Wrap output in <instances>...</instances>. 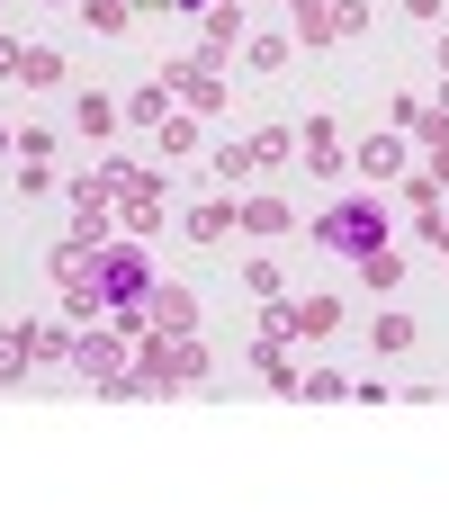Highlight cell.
Wrapping results in <instances>:
<instances>
[{
    "label": "cell",
    "mask_w": 449,
    "mask_h": 512,
    "mask_svg": "<svg viewBox=\"0 0 449 512\" xmlns=\"http://www.w3.org/2000/svg\"><path fill=\"white\" fill-rule=\"evenodd\" d=\"M324 243H342V252H369V243H378V216H369V207H333V216H324Z\"/></svg>",
    "instance_id": "1"
}]
</instances>
